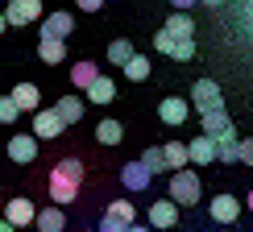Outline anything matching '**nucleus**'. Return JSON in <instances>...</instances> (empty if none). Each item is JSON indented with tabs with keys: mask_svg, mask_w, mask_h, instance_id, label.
Here are the masks:
<instances>
[{
	"mask_svg": "<svg viewBox=\"0 0 253 232\" xmlns=\"http://www.w3.org/2000/svg\"><path fill=\"white\" fill-rule=\"evenodd\" d=\"M79 187H83V162L79 157H62V162H54V170H50V199H54V207L75 203Z\"/></svg>",
	"mask_w": 253,
	"mask_h": 232,
	"instance_id": "nucleus-1",
	"label": "nucleus"
},
{
	"mask_svg": "<svg viewBox=\"0 0 253 232\" xmlns=\"http://www.w3.org/2000/svg\"><path fill=\"white\" fill-rule=\"evenodd\" d=\"M191 108H195L199 116L224 108V91H220L216 79H195V87H191Z\"/></svg>",
	"mask_w": 253,
	"mask_h": 232,
	"instance_id": "nucleus-2",
	"label": "nucleus"
},
{
	"mask_svg": "<svg viewBox=\"0 0 253 232\" xmlns=\"http://www.w3.org/2000/svg\"><path fill=\"white\" fill-rule=\"evenodd\" d=\"M170 199H174L178 207H191V203H199V199H204L199 174H195V170H178V174H170Z\"/></svg>",
	"mask_w": 253,
	"mask_h": 232,
	"instance_id": "nucleus-3",
	"label": "nucleus"
},
{
	"mask_svg": "<svg viewBox=\"0 0 253 232\" xmlns=\"http://www.w3.org/2000/svg\"><path fill=\"white\" fill-rule=\"evenodd\" d=\"M199 124H204V137H212L216 145H220V141H233V137H241V133H237V124H233V116H228L224 108L199 116Z\"/></svg>",
	"mask_w": 253,
	"mask_h": 232,
	"instance_id": "nucleus-4",
	"label": "nucleus"
},
{
	"mask_svg": "<svg viewBox=\"0 0 253 232\" xmlns=\"http://www.w3.org/2000/svg\"><path fill=\"white\" fill-rule=\"evenodd\" d=\"M150 228L158 232H178V203L170 195L158 199V203H150Z\"/></svg>",
	"mask_w": 253,
	"mask_h": 232,
	"instance_id": "nucleus-5",
	"label": "nucleus"
},
{
	"mask_svg": "<svg viewBox=\"0 0 253 232\" xmlns=\"http://www.w3.org/2000/svg\"><path fill=\"white\" fill-rule=\"evenodd\" d=\"M154 50H158V54H166V58H174V62H191L195 58V41H174L166 29H158Z\"/></svg>",
	"mask_w": 253,
	"mask_h": 232,
	"instance_id": "nucleus-6",
	"label": "nucleus"
},
{
	"mask_svg": "<svg viewBox=\"0 0 253 232\" xmlns=\"http://www.w3.org/2000/svg\"><path fill=\"white\" fill-rule=\"evenodd\" d=\"M67 133V120L54 112V108H42L38 116H34V137H42V141H54V137H62Z\"/></svg>",
	"mask_w": 253,
	"mask_h": 232,
	"instance_id": "nucleus-7",
	"label": "nucleus"
},
{
	"mask_svg": "<svg viewBox=\"0 0 253 232\" xmlns=\"http://www.w3.org/2000/svg\"><path fill=\"white\" fill-rule=\"evenodd\" d=\"M34 157H38V137H34V133H17V137H8V162L29 166Z\"/></svg>",
	"mask_w": 253,
	"mask_h": 232,
	"instance_id": "nucleus-8",
	"label": "nucleus"
},
{
	"mask_svg": "<svg viewBox=\"0 0 253 232\" xmlns=\"http://www.w3.org/2000/svg\"><path fill=\"white\" fill-rule=\"evenodd\" d=\"M71 34H75V17H71V13H46V21H42V38L67 41Z\"/></svg>",
	"mask_w": 253,
	"mask_h": 232,
	"instance_id": "nucleus-9",
	"label": "nucleus"
},
{
	"mask_svg": "<svg viewBox=\"0 0 253 232\" xmlns=\"http://www.w3.org/2000/svg\"><path fill=\"white\" fill-rule=\"evenodd\" d=\"M187 116H191V100H178V96H166V100H158V120L162 124H183Z\"/></svg>",
	"mask_w": 253,
	"mask_h": 232,
	"instance_id": "nucleus-10",
	"label": "nucleus"
},
{
	"mask_svg": "<svg viewBox=\"0 0 253 232\" xmlns=\"http://www.w3.org/2000/svg\"><path fill=\"white\" fill-rule=\"evenodd\" d=\"M4 17H8V25H34V21H46L38 0H13V4L4 8Z\"/></svg>",
	"mask_w": 253,
	"mask_h": 232,
	"instance_id": "nucleus-11",
	"label": "nucleus"
},
{
	"mask_svg": "<svg viewBox=\"0 0 253 232\" xmlns=\"http://www.w3.org/2000/svg\"><path fill=\"white\" fill-rule=\"evenodd\" d=\"M121 183H125V191H145V187L154 183V174L145 170V162L137 157V162H125L121 166Z\"/></svg>",
	"mask_w": 253,
	"mask_h": 232,
	"instance_id": "nucleus-12",
	"label": "nucleus"
},
{
	"mask_svg": "<svg viewBox=\"0 0 253 232\" xmlns=\"http://www.w3.org/2000/svg\"><path fill=\"white\" fill-rule=\"evenodd\" d=\"M4 220H8V224H13V228H25V224H38V207L29 203L25 195H17L13 203L4 207Z\"/></svg>",
	"mask_w": 253,
	"mask_h": 232,
	"instance_id": "nucleus-13",
	"label": "nucleus"
},
{
	"mask_svg": "<svg viewBox=\"0 0 253 232\" xmlns=\"http://www.w3.org/2000/svg\"><path fill=\"white\" fill-rule=\"evenodd\" d=\"M187 150H191V166H208V162H220V145L212 141V137H191L187 141Z\"/></svg>",
	"mask_w": 253,
	"mask_h": 232,
	"instance_id": "nucleus-14",
	"label": "nucleus"
},
{
	"mask_svg": "<svg viewBox=\"0 0 253 232\" xmlns=\"http://www.w3.org/2000/svg\"><path fill=\"white\" fill-rule=\"evenodd\" d=\"M208 216H212L216 224H233V220L241 216V199L237 195H216L212 203H208Z\"/></svg>",
	"mask_w": 253,
	"mask_h": 232,
	"instance_id": "nucleus-15",
	"label": "nucleus"
},
{
	"mask_svg": "<svg viewBox=\"0 0 253 232\" xmlns=\"http://www.w3.org/2000/svg\"><path fill=\"white\" fill-rule=\"evenodd\" d=\"M162 29H166L174 41H195V21H191V13H178V8H174V13L166 17Z\"/></svg>",
	"mask_w": 253,
	"mask_h": 232,
	"instance_id": "nucleus-16",
	"label": "nucleus"
},
{
	"mask_svg": "<svg viewBox=\"0 0 253 232\" xmlns=\"http://www.w3.org/2000/svg\"><path fill=\"white\" fill-rule=\"evenodd\" d=\"M8 96L17 100V108H21V112H34V116L42 112V91H38V83H17Z\"/></svg>",
	"mask_w": 253,
	"mask_h": 232,
	"instance_id": "nucleus-17",
	"label": "nucleus"
},
{
	"mask_svg": "<svg viewBox=\"0 0 253 232\" xmlns=\"http://www.w3.org/2000/svg\"><path fill=\"white\" fill-rule=\"evenodd\" d=\"M166 162H170V174L178 170H191V150H187V141H166Z\"/></svg>",
	"mask_w": 253,
	"mask_h": 232,
	"instance_id": "nucleus-18",
	"label": "nucleus"
},
{
	"mask_svg": "<svg viewBox=\"0 0 253 232\" xmlns=\"http://www.w3.org/2000/svg\"><path fill=\"white\" fill-rule=\"evenodd\" d=\"M104 75V71L96 67V62H87V58H79L75 67H71V83H75V87H83V91H91V83H96Z\"/></svg>",
	"mask_w": 253,
	"mask_h": 232,
	"instance_id": "nucleus-19",
	"label": "nucleus"
},
{
	"mask_svg": "<svg viewBox=\"0 0 253 232\" xmlns=\"http://www.w3.org/2000/svg\"><path fill=\"white\" fill-rule=\"evenodd\" d=\"M54 112H58L67 124H79V120H83V112H87V104H83V100H79V91H75V96H62V100L54 104Z\"/></svg>",
	"mask_w": 253,
	"mask_h": 232,
	"instance_id": "nucleus-20",
	"label": "nucleus"
},
{
	"mask_svg": "<svg viewBox=\"0 0 253 232\" xmlns=\"http://www.w3.org/2000/svg\"><path fill=\"white\" fill-rule=\"evenodd\" d=\"M96 141H100V145H121V141H125V124L112 120V116H104V120L96 124Z\"/></svg>",
	"mask_w": 253,
	"mask_h": 232,
	"instance_id": "nucleus-21",
	"label": "nucleus"
},
{
	"mask_svg": "<svg viewBox=\"0 0 253 232\" xmlns=\"http://www.w3.org/2000/svg\"><path fill=\"white\" fill-rule=\"evenodd\" d=\"M34 228H38V232H62V228H67V216H62V207H42Z\"/></svg>",
	"mask_w": 253,
	"mask_h": 232,
	"instance_id": "nucleus-22",
	"label": "nucleus"
},
{
	"mask_svg": "<svg viewBox=\"0 0 253 232\" xmlns=\"http://www.w3.org/2000/svg\"><path fill=\"white\" fill-rule=\"evenodd\" d=\"M38 54H42V62H46V67H58V62L67 58V41H50V38H42V41H38Z\"/></svg>",
	"mask_w": 253,
	"mask_h": 232,
	"instance_id": "nucleus-23",
	"label": "nucleus"
},
{
	"mask_svg": "<svg viewBox=\"0 0 253 232\" xmlns=\"http://www.w3.org/2000/svg\"><path fill=\"white\" fill-rule=\"evenodd\" d=\"M87 100H91V104H112V100H117V83H112L108 75H100L96 83H91Z\"/></svg>",
	"mask_w": 253,
	"mask_h": 232,
	"instance_id": "nucleus-24",
	"label": "nucleus"
},
{
	"mask_svg": "<svg viewBox=\"0 0 253 232\" xmlns=\"http://www.w3.org/2000/svg\"><path fill=\"white\" fill-rule=\"evenodd\" d=\"M137 58V50H133V41H125V38H117L108 46V62H117V67H129V62Z\"/></svg>",
	"mask_w": 253,
	"mask_h": 232,
	"instance_id": "nucleus-25",
	"label": "nucleus"
},
{
	"mask_svg": "<svg viewBox=\"0 0 253 232\" xmlns=\"http://www.w3.org/2000/svg\"><path fill=\"white\" fill-rule=\"evenodd\" d=\"M108 216L121 220V224H129V228L137 224V207L129 203V199H112V203H108Z\"/></svg>",
	"mask_w": 253,
	"mask_h": 232,
	"instance_id": "nucleus-26",
	"label": "nucleus"
},
{
	"mask_svg": "<svg viewBox=\"0 0 253 232\" xmlns=\"http://www.w3.org/2000/svg\"><path fill=\"white\" fill-rule=\"evenodd\" d=\"M141 162H145V170H150V174L170 170V162H166V150H162V145H150V150L141 154Z\"/></svg>",
	"mask_w": 253,
	"mask_h": 232,
	"instance_id": "nucleus-27",
	"label": "nucleus"
},
{
	"mask_svg": "<svg viewBox=\"0 0 253 232\" xmlns=\"http://www.w3.org/2000/svg\"><path fill=\"white\" fill-rule=\"evenodd\" d=\"M125 75H129L133 83H145V79H150V58H145V54H137L129 67H125Z\"/></svg>",
	"mask_w": 253,
	"mask_h": 232,
	"instance_id": "nucleus-28",
	"label": "nucleus"
},
{
	"mask_svg": "<svg viewBox=\"0 0 253 232\" xmlns=\"http://www.w3.org/2000/svg\"><path fill=\"white\" fill-rule=\"evenodd\" d=\"M21 116V108H17V100L13 96H0V124H13Z\"/></svg>",
	"mask_w": 253,
	"mask_h": 232,
	"instance_id": "nucleus-29",
	"label": "nucleus"
},
{
	"mask_svg": "<svg viewBox=\"0 0 253 232\" xmlns=\"http://www.w3.org/2000/svg\"><path fill=\"white\" fill-rule=\"evenodd\" d=\"M100 232H129V224H121V220H112L108 212H104V220H100Z\"/></svg>",
	"mask_w": 253,
	"mask_h": 232,
	"instance_id": "nucleus-30",
	"label": "nucleus"
},
{
	"mask_svg": "<svg viewBox=\"0 0 253 232\" xmlns=\"http://www.w3.org/2000/svg\"><path fill=\"white\" fill-rule=\"evenodd\" d=\"M79 8H83V13H100L104 0H79Z\"/></svg>",
	"mask_w": 253,
	"mask_h": 232,
	"instance_id": "nucleus-31",
	"label": "nucleus"
},
{
	"mask_svg": "<svg viewBox=\"0 0 253 232\" xmlns=\"http://www.w3.org/2000/svg\"><path fill=\"white\" fill-rule=\"evenodd\" d=\"M245 166H253V137H245Z\"/></svg>",
	"mask_w": 253,
	"mask_h": 232,
	"instance_id": "nucleus-32",
	"label": "nucleus"
},
{
	"mask_svg": "<svg viewBox=\"0 0 253 232\" xmlns=\"http://www.w3.org/2000/svg\"><path fill=\"white\" fill-rule=\"evenodd\" d=\"M0 232H17V228H13V224H8V220H4V216H0Z\"/></svg>",
	"mask_w": 253,
	"mask_h": 232,
	"instance_id": "nucleus-33",
	"label": "nucleus"
},
{
	"mask_svg": "<svg viewBox=\"0 0 253 232\" xmlns=\"http://www.w3.org/2000/svg\"><path fill=\"white\" fill-rule=\"evenodd\" d=\"M129 232H154V228H150V224H133Z\"/></svg>",
	"mask_w": 253,
	"mask_h": 232,
	"instance_id": "nucleus-34",
	"label": "nucleus"
},
{
	"mask_svg": "<svg viewBox=\"0 0 253 232\" xmlns=\"http://www.w3.org/2000/svg\"><path fill=\"white\" fill-rule=\"evenodd\" d=\"M4 29H8V17H4V13H0V34H4Z\"/></svg>",
	"mask_w": 253,
	"mask_h": 232,
	"instance_id": "nucleus-35",
	"label": "nucleus"
},
{
	"mask_svg": "<svg viewBox=\"0 0 253 232\" xmlns=\"http://www.w3.org/2000/svg\"><path fill=\"white\" fill-rule=\"evenodd\" d=\"M245 203H249V212H253V191H249V199H245Z\"/></svg>",
	"mask_w": 253,
	"mask_h": 232,
	"instance_id": "nucleus-36",
	"label": "nucleus"
},
{
	"mask_svg": "<svg viewBox=\"0 0 253 232\" xmlns=\"http://www.w3.org/2000/svg\"><path fill=\"white\" fill-rule=\"evenodd\" d=\"M249 21H253V8H249Z\"/></svg>",
	"mask_w": 253,
	"mask_h": 232,
	"instance_id": "nucleus-37",
	"label": "nucleus"
},
{
	"mask_svg": "<svg viewBox=\"0 0 253 232\" xmlns=\"http://www.w3.org/2000/svg\"><path fill=\"white\" fill-rule=\"evenodd\" d=\"M0 207H4V199H0Z\"/></svg>",
	"mask_w": 253,
	"mask_h": 232,
	"instance_id": "nucleus-38",
	"label": "nucleus"
},
{
	"mask_svg": "<svg viewBox=\"0 0 253 232\" xmlns=\"http://www.w3.org/2000/svg\"><path fill=\"white\" fill-rule=\"evenodd\" d=\"M178 232H183V228H178Z\"/></svg>",
	"mask_w": 253,
	"mask_h": 232,
	"instance_id": "nucleus-39",
	"label": "nucleus"
}]
</instances>
